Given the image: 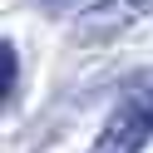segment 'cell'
<instances>
[{
    "instance_id": "7a4b0ae2",
    "label": "cell",
    "mask_w": 153,
    "mask_h": 153,
    "mask_svg": "<svg viewBox=\"0 0 153 153\" xmlns=\"http://www.w3.org/2000/svg\"><path fill=\"white\" fill-rule=\"evenodd\" d=\"M143 15H153V0H94L89 10L79 15V35L104 40V35L123 30V25H133V20H143Z\"/></svg>"
},
{
    "instance_id": "6da1fadb",
    "label": "cell",
    "mask_w": 153,
    "mask_h": 153,
    "mask_svg": "<svg viewBox=\"0 0 153 153\" xmlns=\"http://www.w3.org/2000/svg\"><path fill=\"white\" fill-rule=\"evenodd\" d=\"M148 138H153V84H133L109 109V119H104L99 138L89 143V153H143Z\"/></svg>"
}]
</instances>
